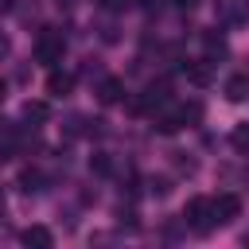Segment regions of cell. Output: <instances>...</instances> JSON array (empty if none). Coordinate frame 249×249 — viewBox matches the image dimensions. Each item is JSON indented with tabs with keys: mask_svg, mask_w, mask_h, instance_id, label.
Here are the masks:
<instances>
[{
	"mask_svg": "<svg viewBox=\"0 0 249 249\" xmlns=\"http://www.w3.org/2000/svg\"><path fill=\"white\" fill-rule=\"evenodd\" d=\"M62 58H66V39H62V31L43 27L39 39H35V62H43V66H58Z\"/></svg>",
	"mask_w": 249,
	"mask_h": 249,
	"instance_id": "cell-1",
	"label": "cell"
},
{
	"mask_svg": "<svg viewBox=\"0 0 249 249\" xmlns=\"http://www.w3.org/2000/svg\"><path fill=\"white\" fill-rule=\"evenodd\" d=\"M183 222H187L195 233H210V230H218V222H214V206H210L206 195L187 198V206H183Z\"/></svg>",
	"mask_w": 249,
	"mask_h": 249,
	"instance_id": "cell-2",
	"label": "cell"
},
{
	"mask_svg": "<svg viewBox=\"0 0 249 249\" xmlns=\"http://www.w3.org/2000/svg\"><path fill=\"white\" fill-rule=\"evenodd\" d=\"M202 117V105L198 101H191V105H171V109H163L160 117H156V128L160 132H179L183 124H191V121H198Z\"/></svg>",
	"mask_w": 249,
	"mask_h": 249,
	"instance_id": "cell-3",
	"label": "cell"
},
{
	"mask_svg": "<svg viewBox=\"0 0 249 249\" xmlns=\"http://www.w3.org/2000/svg\"><path fill=\"white\" fill-rule=\"evenodd\" d=\"M214 19L222 27H241L249 23V0H214Z\"/></svg>",
	"mask_w": 249,
	"mask_h": 249,
	"instance_id": "cell-4",
	"label": "cell"
},
{
	"mask_svg": "<svg viewBox=\"0 0 249 249\" xmlns=\"http://www.w3.org/2000/svg\"><path fill=\"white\" fill-rule=\"evenodd\" d=\"M210 206H214V222H218V226H230V222L241 214V198H237L233 191H226V195L210 198Z\"/></svg>",
	"mask_w": 249,
	"mask_h": 249,
	"instance_id": "cell-5",
	"label": "cell"
},
{
	"mask_svg": "<svg viewBox=\"0 0 249 249\" xmlns=\"http://www.w3.org/2000/svg\"><path fill=\"white\" fill-rule=\"evenodd\" d=\"M97 101H101V105H117V101H124V82L113 78V74L101 78V82H97Z\"/></svg>",
	"mask_w": 249,
	"mask_h": 249,
	"instance_id": "cell-6",
	"label": "cell"
},
{
	"mask_svg": "<svg viewBox=\"0 0 249 249\" xmlns=\"http://www.w3.org/2000/svg\"><path fill=\"white\" fill-rule=\"evenodd\" d=\"M74 89V74L70 70H51V78H47V93L51 97H66Z\"/></svg>",
	"mask_w": 249,
	"mask_h": 249,
	"instance_id": "cell-7",
	"label": "cell"
},
{
	"mask_svg": "<svg viewBox=\"0 0 249 249\" xmlns=\"http://www.w3.org/2000/svg\"><path fill=\"white\" fill-rule=\"evenodd\" d=\"M19 241H23V245H35V249H51V245H54V233H51L47 226H27V230L19 233Z\"/></svg>",
	"mask_w": 249,
	"mask_h": 249,
	"instance_id": "cell-8",
	"label": "cell"
},
{
	"mask_svg": "<svg viewBox=\"0 0 249 249\" xmlns=\"http://www.w3.org/2000/svg\"><path fill=\"white\" fill-rule=\"evenodd\" d=\"M226 97H230V101H245V97H249V74L226 78Z\"/></svg>",
	"mask_w": 249,
	"mask_h": 249,
	"instance_id": "cell-9",
	"label": "cell"
},
{
	"mask_svg": "<svg viewBox=\"0 0 249 249\" xmlns=\"http://www.w3.org/2000/svg\"><path fill=\"white\" fill-rule=\"evenodd\" d=\"M47 117H51L47 101H23V121H35V124H43Z\"/></svg>",
	"mask_w": 249,
	"mask_h": 249,
	"instance_id": "cell-10",
	"label": "cell"
},
{
	"mask_svg": "<svg viewBox=\"0 0 249 249\" xmlns=\"http://www.w3.org/2000/svg\"><path fill=\"white\" fill-rule=\"evenodd\" d=\"M187 78H191L195 86H206V82H210V66H206V58H198V62H187Z\"/></svg>",
	"mask_w": 249,
	"mask_h": 249,
	"instance_id": "cell-11",
	"label": "cell"
},
{
	"mask_svg": "<svg viewBox=\"0 0 249 249\" xmlns=\"http://www.w3.org/2000/svg\"><path fill=\"white\" fill-rule=\"evenodd\" d=\"M202 47H206V54H226V39L214 31H202Z\"/></svg>",
	"mask_w": 249,
	"mask_h": 249,
	"instance_id": "cell-12",
	"label": "cell"
},
{
	"mask_svg": "<svg viewBox=\"0 0 249 249\" xmlns=\"http://www.w3.org/2000/svg\"><path fill=\"white\" fill-rule=\"evenodd\" d=\"M89 167H93L97 175H109V171H113V160H109V152H93V156H89Z\"/></svg>",
	"mask_w": 249,
	"mask_h": 249,
	"instance_id": "cell-13",
	"label": "cell"
},
{
	"mask_svg": "<svg viewBox=\"0 0 249 249\" xmlns=\"http://www.w3.org/2000/svg\"><path fill=\"white\" fill-rule=\"evenodd\" d=\"M230 144H233L237 152H249V124H237V128L230 132Z\"/></svg>",
	"mask_w": 249,
	"mask_h": 249,
	"instance_id": "cell-14",
	"label": "cell"
},
{
	"mask_svg": "<svg viewBox=\"0 0 249 249\" xmlns=\"http://www.w3.org/2000/svg\"><path fill=\"white\" fill-rule=\"evenodd\" d=\"M19 183H23V191H39L43 175H39V171H23V175H19Z\"/></svg>",
	"mask_w": 249,
	"mask_h": 249,
	"instance_id": "cell-15",
	"label": "cell"
},
{
	"mask_svg": "<svg viewBox=\"0 0 249 249\" xmlns=\"http://www.w3.org/2000/svg\"><path fill=\"white\" fill-rule=\"evenodd\" d=\"M101 4H105L109 12H128V8L136 4V0H101Z\"/></svg>",
	"mask_w": 249,
	"mask_h": 249,
	"instance_id": "cell-16",
	"label": "cell"
},
{
	"mask_svg": "<svg viewBox=\"0 0 249 249\" xmlns=\"http://www.w3.org/2000/svg\"><path fill=\"white\" fill-rule=\"evenodd\" d=\"M12 54V39H8V31H0V62Z\"/></svg>",
	"mask_w": 249,
	"mask_h": 249,
	"instance_id": "cell-17",
	"label": "cell"
},
{
	"mask_svg": "<svg viewBox=\"0 0 249 249\" xmlns=\"http://www.w3.org/2000/svg\"><path fill=\"white\" fill-rule=\"evenodd\" d=\"M171 4H175V8H187V12L195 8V0H171Z\"/></svg>",
	"mask_w": 249,
	"mask_h": 249,
	"instance_id": "cell-18",
	"label": "cell"
},
{
	"mask_svg": "<svg viewBox=\"0 0 249 249\" xmlns=\"http://www.w3.org/2000/svg\"><path fill=\"white\" fill-rule=\"evenodd\" d=\"M4 97H8V82L0 78V101H4Z\"/></svg>",
	"mask_w": 249,
	"mask_h": 249,
	"instance_id": "cell-19",
	"label": "cell"
}]
</instances>
